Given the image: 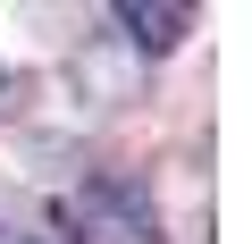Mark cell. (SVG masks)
<instances>
[{
	"mask_svg": "<svg viewBox=\"0 0 252 244\" xmlns=\"http://www.w3.org/2000/svg\"><path fill=\"white\" fill-rule=\"evenodd\" d=\"M51 219L67 244H160V210L135 177H84Z\"/></svg>",
	"mask_w": 252,
	"mask_h": 244,
	"instance_id": "obj_1",
	"label": "cell"
},
{
	"mask_svg": "<svg viewBox=\"0 0 252 244\" xmlns=\"http://www.w3.org/2000/svg\"><path fill=\"white\" fill-rule=\"evenodd\" d=\"M118 26L135 34L143 51H177L193 17H185V9H160V0H118Z\"/></svg>",
	"mask_w": 252,
	"mask_h": 244,
	"instance_id": "obj_2",
	"label": "cell"
},
{
	"mask_svg": "<svg viewBox=\"0 0 252 244\" xmlns=\"http://www.w3.org/2000/svg\"><path fill=\"white\" fill-rule=\"evenodd\" d=\"M0 244H67V236H59V219H34L17 202H0Z\"/></svg>",
	"mask_w": 252,
	"mask_h": 244,
	"instance_id": "obj_3",
	"label": "cell"
}]
</instances>
